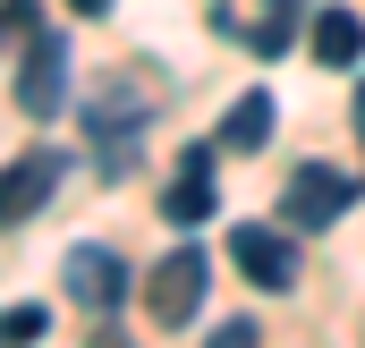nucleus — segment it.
<instances>
[{"label": "nucleus", "mask_w": 365, "mask_h": 348, "mask_svg": "<svg viewBox=\"0 0 365 348\" xmlns=\"http://www.w3.org/2000/svg\"><path fill=\"white\" fill-rule=\"evenodd\" d=\"M43 332H51V306H34V297L0 314V340H43Z\"/></svg>", "instance_id": "nucleus-11"}, {"label": "nucleus", "mask_w": 365, "mask_h": 348, "mask_svg": "<svg viewBox=\"0 0 365 348\" xmlns=\"http://www.w3.org/2000/svg\"><path fill=\"white\" fill-rule=\"evenodd\" d=\"M86 136H93V170L128 178L136 170V136H145V93L136 86H102L93 111H86Z\"/></svg>", "instance_id": "nucleus-1"}, {"label": "nucleus", "mask_w": 365, "mask_h": 348, "mask_svg": "<svg viewBox=\"0 0 365 348\" xmlns=\"http://www.w3.org/2000/svg\"><path fill=\"white\" fill-rule=\"evenodd\" d=\"M357 51H365L357 9H323V17H314V60H323V68H357Z\"/></svg>", "instance_id": "nucleus-10"}, {"label": "nucleus", "mask_w": 365, "mask_h": 348, "mask_svg": "<svg viewBox=\"0 0 365 348\" xmlns=\"http://www.w3.org/2000/svg\"><path fill=\"white\" fill-rule=\"evenodd\" d=\"M212 204H221V195H212V145H195L179 162V178H170V195H162V213H170L179 230H195V221H212Z\"/></svg>", "instance_id": "nucleus-8"}, {"label": "nucleus", "mask_w": 365, "mask_h": 348, "mask_svg": "<svg viewBox=\"0 0 365 348\" xmlns=\"http://www.w3.org/2000/svg\"><path fill=\"white\" fill-rule=\"evenodd\" d=\"M349 204H357V187H349V170H331V162H297V170H289V187H280L289 230H331Z\"/></svg>", "instance_id": "nucleus-2"}, {"label": "nucleus", "mask_w": 365, "mask_h": 348, "mask_svg": "<svg viewBox=\"0 0 365 348\" xmlns=\"http://www.w3.org/2000/svg\"><path fill=\"white\" fill-rule=\"evenodd\" d=\"M51 187H60V153H51V145H34V153H17V162L0 170V230H17V221H34V213L51 204Z\"/></svg>", "instance_id": "nucleus-6"}, {"label": "nucleus", "mask_w": 365, "mask_h": 348, "mask_svg": "<svg viewBox=\"0 0 365 348\" xmlns=\"http://www.w3.org/2000/svg\"><path fill=\"white\" fill-rule=\"evenodd\" d=\"M289 9H297V0H272V26L255 34V51H280V43H289Z\"/></svg>", "instance_id": "nucleus-12"}, {"label": "nucleus", "mask_w": 365, "mask_h": 348, "mask_svg": "<svg viewBox=\"0 0 365 348\" xmlns=\"http://www.w3.org/2000/svg\"><path fill=\"white\" fill-rule=\"evenodd\" d=\"M357 136H365V86H357Z\"/></svg>", "instance_id": "nucleus-15"}, {"label": "nucleus", "mask_w": 365, "mask_h": 348, "mask_svg": "<svg viewBox=\"0 0 365 348\" xmlns=\"http://www.w3.org/2000/svg\"><path fill=\"white\" fill-rule=\"evenodd\" d=\"M60 102H68V43L34 26L26 34V60H17V111L26 119H51Z\"/></svg>", "instance_id": "nucleus-4"}, {"label": "nucleus", "mask_w": 365, "mask_h": 348, "mask_svg": "<svg viewBox=\"0 0 365 348\" xmlns=\"http://www.w3.org/2000/svg\"><path fill=\"white\" fill-rule=\"evenodd\" d=\"M68 9H77V17H102V9H110V0H68Z\"/></svg>", "instance_id": "nucleus-14"}, {"label": "nucleus", "mask_w": 365, "mask_h": 348, "mask_svg": "<svg viewBox=\"0 0 365 348\" xmlns=\"http://www.w3.org/2000/svg\"><path fill=\"white\" fill-rule=\"evenodd\" d=\"M17 26H34V0H9V9H0V43H9Z\"/></svg>", "instance_id": "nucleus-13"}, {"label": "nucleus", "mask_w": 365, "mask_h": 348, "mask_svg": "<svg viewBox=\"0 0 365 348\" xmlns=\"http://www.w3.org/2000/svg\"><path fill=\"white\" fill-rule=\"evenodd\" d=\"M60 289H68L86 314H119V306H128V263L86 238V247H68V263H60Z\"/></svg>", "instance_id": "nucleus-5"}, {"label": "nucleus", "mask_w": 365, "mask_h": 348, "mask_svg": "<svg viewBox=\"0 0 365 348\" xmlns=\"http://www.w3.org/2000/svg\"><path fill=\"white\" fill-rule=\"evenodd\" d=\"M204 280H212V263H204V247H179V255H162V272L145 280V314H153L162 332H179L187 314L204 306Z\"/></svg>", "instance_id": "nucleus-3"}, {"label": "nucleus", "mask_w": 365, "mask_h": 348, "mask_svg": "<svg viewBox=\"0 0 365 348\" xmlns=\"http://www.w3.org/2000/svg\"><path fill=\"white\" fill-rule=\"evenodd\" d=\"M212 145H230V153H264V145H272V93H264V86H255V93H238Z\"/></svg>", "instance_id": "nucleus-9"}, {"label": "nucleus", "mask_w": 365, "mask_h": 348, "mask_svg": "<svg viewBox=\"0 0 365 348\" xmlns=\"http://www.w3.org/2000/svg\"><path fill=\"white\" fill-rule=\"evenodd\" d=\"M230 263H238L255 289H289V280H297V247H289L280 230H255V221L230 230Z\"/></svg>", "instance_id": "nucleus-7"}]
</instances>
